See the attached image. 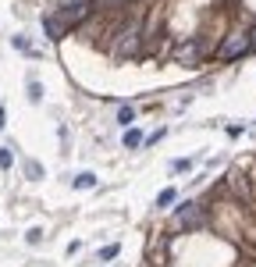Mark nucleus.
<instances>
[{"label": "nucleus", "mask_w": 256, "mask_h": 267, "mask_svg": "<svg viewBox=\"0 0 256 267\" xmlns=\"http://www.w3.org/2000/svg\"><path fill=\"white\" fill-rule=\"evenodd\" d=\"M89 11H93V0H61L54 8V15L43 18V29H47L50 40H61L68 29H75L89 18Z\"/></svg>", "instance_id": "obj_1"}, {"label": "nucleus", "mask_w": 256, "mask_h": 267, "mask_svg": "<svg viewBox=\"0 0 256 267\" xmlns=\"http://www.w3.org/2000/svg\"><path fill=\"white\" fill-rule=\"evenodd\" d=\"M203 224H206V207L203 203L178 207V214H175V228L178 232H196V228H203Z\"/></svg>", "instance_id": "obj_2"}, {"label": "nucleus", "mask_w": 256, "mask_h": 267, "mask_svg": "<svg viewBox=\"0 0 256 267\" xmlns=\"http://www.w3.org/2000/svg\"><path fill=\"white\" fill-rule=\"evenodd\" d=\"M139 50H143V36H139V29H136V25L121 29V32H117V40H114V57H136Z\"/></svg>", "instance_id": "obj_3"}, {"label": "nucleus", "mask_w": 256, "mask_h": 267, "mask_svg": "<svg viewBox=\"0 0 256 267\" xmlns=\"http://www.w3.org/2000/svg\"><path fill=\"white\" fill-rule=\"evenodd\" d=\"M249 50H252L249 47V32H231V36H224V43L217 47V57L221 61H235V57H242Z\"/></svg>", "instance_id": "obj_4"}, {"label": "nucleus", "mask_w": 256, "mask_h": 267, "mask_svg": "<svg viewBox=\"0 0 256 267\" xmlns=\"http://www.w3.org/2000/svg\"><path fill=\"white\" fill-rule=\"evenodd\" d=\"M199 57H203V40H189V43H182V47L175 50V61L185 64V68L199 64Z\"/></svg>", "instance_id": "obj_5"}, {"label": "nucleus", "mask_w": 256, "mask_h": 267, "mask_svg": "<svg viewBox=\"0 0 256 267\" xmlns=\"http://www.w3.org/2000/svg\"><path fill=\"white\" fill-rule=\"evenodd\" d=\"M124 146H128V150H139V146H143V132H139V128H128V132H124Z\"/></svg>", "instance_id": "obj_6"}, {"label": "nucleus", "mask_w": 256, "mask_h": 267, "mask_svg": "<svg viewBox=\"0 0 256 267\" xmlns=\"http://www.w3.org/2000/svg\"><path fill=\"white\" fill-rule=\"evenodd\" d=\"M132 121H136V110H132V107H121V110H117V125H121V128H132Z\"/></svg>", "instance_id": "obj_7"}, {"label": "nucleus", "mask_w": 256, "mask_h": 267, "mask_svg": "<svg viewBox=\"0 0 256 267\" xmlns=\"http://www.w3.org/2000/svg\"><path fill=\"white\" fill-rule=\"evenodd\" d=\"M93 185H96V175H93V171H82V175L75 178V189H93Z\"/></svg>", "instance_id": "obj_8"}, {"label": "nucleus", "mask_w": 256, "mask_h": 267, "mask_svg": "<svg viewBox=\"0 0 256 267\" xmlns=\"http://www.w3.org/2000/svg\"><path fill=\"white\" fill-rule=\"evenodd\" d=\"M175 196H178L175 189H164V193L157 196V207H160V210H164V207H171V203H175Z\"/></svg>", "instance_id": "obj_9"}, {"label": "nucleus", "mask_w": 256, "mask_h": 267, "mask_svg": "<svg viewBox=\"0 0 256 267\" xmlns=\"http://www.w3.org/2000/svg\"><path fill=\"white\" fill-rule=\"evenodd\" d=\"M29 100H32V103L43 100V86H39V82H29Z\"/></svg>", "instance_id": "obj_10"}, {"label": "nucleus", "mask_w": 256, "mask_h": 267, "mask_svg": "<svg viewBox=\"0 0 256 267\" xmlns=\"http://www.w3.org/2000/svg\"><path fill=\"white\" fill-rule=\"evenodd\" d=\"M114 256H117V242H110V246H103V249H100V260H103V263H107V260H114Z\"/></svg>", "instance_id": "obj_11"}, {"label": "nucleus", "mask_w": 256, "mask_h": 267, "mask_svg": "<svg viewBox=\"0 0 256 267\" xmlns=\"http://www.w3.org/2000/svg\"><path fill=\"white\" fill-rule=\"evenodd\" d=\"M15 164V157H11V146H4L0 150V168H11Z\"/></svg>", "instance_id": "obj_12"}, {"label": "nucleus", "mask_w": 256, "mask_h": 267, "mask_svg": "<svg viewBox=\"0 0 256 267\" xmlns=\"http://www.w3.org/2000/svg\"><path fill=\"white\" fill-rule=\"evenodd\" d=\"M25 175H29V178H43V168H39L36 161H29V164H25Z\"/></svg>", "instance_id": "obj_13"}, {"label": "nucleus", "mask_w": 256, "mask_h": 267, "mask_svg": "<svg viewBox=\"0 0 256 267\" xmlns=\"http://www.w3.org/2000/svg\"><path fill=\"white\" fill-rule=\"evenodd\" d=\"M39 239H43V228H32V232H29V242H32V246H36V242H39Z\"/></svg>", "instance_id": "obj_14"}, {"label": "nucleus", "mask_w": 256, "mask_h": 267, "mask_svg": "<svg viewBox=\"0 0 256 267\" xmlns=\"http://www.w3.org/2000/svg\"><path fill=\"white\" fill-rule=\"evenodd\" d=\"M171 168H175V171H189V168H192V161H175Z\"/></svg>", "instance_id": "obj_15"}, {"label": "nucleus", "mask_w": 256, "mask_h": 267, "mask_svg": "<svg viewBox=\"0 0 256 267\" xmlns=\"http://www.w3.org/2000/svg\"><path fill=\"white\" fill-rule=\"evenodd\" d=\"M249 47H252V50H256V29H252V32H249Z\"/></svg>", "instance_id": "obj_16"}, {"label": "nucleus", "mask_w": 256, "mask_h": 267, "mask_svg": "<svg viewBox=\"0 0 256 267\" xmlns=\"http://www.w3.org/2000/svg\"><path fill=\"white\" fill-rule=\"evenodd\" d=\"M4 118H8V114H4V107H0V128H4Z\"/></svg>", "instance_id": "obj_17"}]
</instances>
